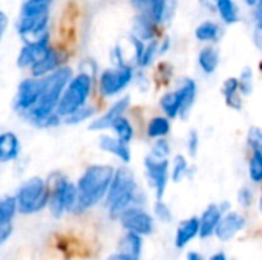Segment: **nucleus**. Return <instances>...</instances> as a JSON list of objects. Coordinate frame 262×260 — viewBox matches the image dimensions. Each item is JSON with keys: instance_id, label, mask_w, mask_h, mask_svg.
Wrapping results in <instances>:
<instances>
[{"instance_id": "1", "label": "nucleus", "mask_w": 262, "mask_h": 260, "mask_svg": "<svg viewBox=\"0 0 262 260\" xmlns=\"http://www.w3.org/2000/svg\"><path fill=\"white\" fill-rule=\"evenodd\" d=\"M115 175V169L104 164L89 166L77 181V193L78 202L75 213H83L91 210L103 199H106L109 187L112 184Z\"/></svg>"}, {"instance_id": "2", "label": "nucleus", "mask_w": 262, "mask_h": 260, "mask_svg": "<svg viewBox=\"0 0 262 260\" xmlns=\"http://www.w3.org/2000/svg\"><path fill=\"white\" fill-rule=\"evenodd\" d=\"M106 205L109 210V216L112 219H118L127 208L140 207L144 202L143 193L137 185L135 176L127 169L115 170L112 184L109 187L106 196Z\"/></svg>"}, {"instance_id": "3", "label": "nucleus", "mask_w": 262, "mask_h": 260, "mask_svg": "<svg viewBox=\"0 0 262 260\" xmlns=\"http://www.w3.org/2000/svg\"><path fill=\"white\" fill-rule=\"evenodd\" d=\"M46 182L51 192L49 204H48V210L51 216L60 219L64 216V213L75 211L78 202L77 185L60 173H52Z\"/></svg>"}, {"instance_id": "4", "label": "nucleus", "mask_w": 262, "mask_h": 260, "mask_svg": "<svg viewBox=\"0 0 262 260\" xmlns=\"http://www.w3.org/2000/svg\"><path fill=\"white\" fill-rule=\"evenodd\" d=\"M49 185L41 176H31L18 188L15 196L18 213L21 215H35L48 208L49 204Z\"/></svg>"}, {"instance_id": "5", "label": "nucleus", "mask_w": 262, "mask_h": 260, "mask_svg": "<svg viewBox=\"0 0 262 260\" xmlns=\"http://www.w3.org/2000/svg\"><path fill=\"white\" fill-rule=\"evenodd\" d=\"M92 86H94V77L91 74L81 70L77 75H74L60 98V103L57 106V113L61 118H66L71 113L77 112L78 109L88 106V100L92 93Z\"/></svg>"}, {"instance_id": "6", "label": "nucleus", "mask_w": 262, "mask_h": 260, "mask_svg": "<svg viewBox=\"0 0 262 260\" xmlns=\"http://www.w3.org/2000/svg\"><path fill=\"white\" fill-rule=\"evenodd\" d=\"M134 80V67L130 64L104 69L98 77V90L101 97L111 98L123 92Z\"/></svg>"}, {"instance_id": "7", "label": "nucleus", "mask_w": 262, "mask_h": 260, "mask_svg": "<svg viewBox=\"0 0 262 260\" xmlns=\"http://www.w3.org/2000/svg\"><path fill=\"white\" fill-rule=\"evenodd\" d=\"M41 89H43L41 78H34V77L23 78L17 86V93L12 103L14 110L20 116L29 113L38 104L41 97Z\"/></svg>"}, {"instance_id": "8", "label": "nucleus", "mask_w": 262, "mask_h": 260, "mask_svg": "<svg viewBox=\"0 0 262 260\" xmlns=\"http://www.w3.org/2000/svg\"><path fill=\"white\" fill-rule=\"evenodd\" d=\"M137 14L150 18L154 23H164L172 17L177 8L175 0H130Z\"/></svg>"}, {"instance_id": "9", "label": "nucleus", "mask_w": 262, "mask_h": 260, "mask_svg": "<svg viewBox=\"0 0 262 260\" xmlns=\"http://www.w3.org/2000/svg\"><path fill=\"white\" fill-rule=\"evenodd\" d=\"M118 219H120L121 227L127 233H134V234H138L143 238V236L152 234V231H154V219L141 207L127 208Z\"/></svg>"}, {"instance_id": "10", "label": "nucleus", "mask_w": 262, "mask_h": 260, "mask_svg": "<svg viewBox=\"0 0 262 260\" xmlns=\"http://www.w3.org/2000/svg\"><path fill=\"white\" fill-rule=\"evenodd\" d=\"M49 40H51L49 32H46L35 40L25 41V44L20 48L18 55H17V66L20 69H31V66L37 63L51 48Z\"/></svg>"}, {"instance_id": "11", "label": "nucleus", "mask_w": 262, "mask_h": 260, "mask_svg": "<svg viewBox=\"0 0 262 260\" xmlns=\"http://www.w3.org/2000/svg\"><path fill=\"white\" fill-rule=\"evenodd\" d=\"M146 175L150 185L155 190L157 201H163L166 187H167V176H169V161L167 159H155L147 156L144 159Z\"/></svg>"}, {"instance_id": "12", "label": "nucleus", "mask_w": 262, "mask_h": 260, "mask_svg": "<svg viewBox=\"0 0 262 260\" xmlns=\"http://www.w3.org/2000/svg\"><path fill=\"white\" fill-rule=\"evenodd\" d=\"M49 14L41 17H20L17 21V34L25 40L31 41L48 32Z\"/></svg>"}, {"instance_id": "13", "label": "nucleus", "mask_w": 262, "mask_h": 260, "mask_svg": "<svg viewBox=\"0 0 262 260\" xmlns=\"http://www.w3.org/2000/svg\"><path fill=\"white\" fill-rule=\"evenodd\" d=\"M129 104H130V97H123V98L117 100L101 116H98L97 120H94L89 124V130L100 132V130L111 129L118 118L124 116V112L127 110Z\"/></svg>"}, {"instance_id": "14", "label": "nucleus", "mask_w": 262, "mask_h": 260, "mask_svg": "<svg viewBox=\"0 0 262 260\" xmlns=\"http://www.w3.org/2000/svg\"><path fill=\"white\" fill-rule=\"evenodd\" d=\"M246 227V218L236 211H230L227 215L223 216V219L220 221L218 227H216V238L223 242H227L230 239H233L239 231H243Z\"/></svg>"}, {"instance_id": "15", "label": "nucleus", "mask_w": 262, "mask_h": 260, "mask_svg": "<svg viewBox=\"0 0 262 260\" xmlns=\"http://www.w3.org/2000/svg\"><path fill=\"white\" fill-rule=\"evenodd\" d=\"M61 67V57H60V52L55 49V48H49L46 51V54L31 66V77L34 78H45L48 77L49 74L55 72L57 69Z\"/></svg>"}, {"instance_id": "16", "label": "nucleus", "mask_w": 262, "mask_h": 260, "mask_svg": "<svg viewBox=\"0 0 262 260\" xmlns=\"http://www.w3.org/2000/svg\"><path fill=\"white\" fill-rule=\"evenodd\" d=\"M21 153V143L15 132L6 130L0 133V164L15 161Z\"/></svg>"}, {"instance_id": "17", "label": "nucleus", "mask_w": 262, "mask_h": 260, "mask_svg": "<svg viewBox=\"0 0 262 260\" xmlns=\"http://www.w3.org/2000/svg\"><path fill=\"white\" fill-rule=\"evenodd\" d=\"M223 208H224V205L212 204L204 210V213H203V216L200 219V238L201 239H207V238L215 234L216 227H218L220 221L224 216Z\"/></svg>"}, {"instance_id": "18", "label": "nucleus", "mask_w": 262, "mask_h": 260, "mask_svg": "<svg viewBox=\"0 0 262 260\" xmlns=\"http://www.w3.org/2000/svg\"><path fill=\"white\" fill-rule=\"evenodd\" d=\"M98 147L106 152V153H111L114 155L115 158H118L121 162L127 164L130 162V149H129V144L123 143L121 139H118L117 136H111V135H101L100 139H98Z\"/></svg>"}, {"instance_id": "19", "label": "nucleus", "mask_w": 262, "mask_h": 260, "mask_svg": "<svg viewBox=\"0 0 262 260\" xmlns=\"http://www.w3.org/2000/svg\"><path fill=\"white\" fill-rule=\"evenodd\" d=\"M143 253V238L134 233H127L118 242L117 254L124 260H140Z\"/></svg>"}, {"instance_id": "20", "label": "nucleus", "mask_w": 262, "mask_h": 260, "mask_svg": "<svg viewBox=\"0 0 262 260\" xmlns=\"http://www.w3.org/2000/svg\"><path fill=\"white\" fill-rule=\"evenodd\" d=\"M196 236H200V219L198 218H190L183 221L175 234V247L177 248H184L187 244H190Z\"/></svg>"}, {"instance_id": "21", "label": "nucleus", "mask_w": 262, "mask_h": 260, "mask_svg": "<svg viewBox=\"0 0 262 260\" xmlns=\"http://www.w3.org/2000/svg\"><path fill=\"white\" fill-rule=\"evenodd\" d=\"M157 23H154L150 18L137 14L132 23V35L140 38L141 41H152L155 40V32H157Z\"/></svg>"}, {"instance_id": "22", "label": "nucleus", "mask_w": 262, "mask_h": 260, "mask_svg": "<svg viewBox=\"0 0 262 260\" xmlns=\"http://www.w3.org/2000/svg\"><path fill=\"white\" fill-rule=\"evenodd\" d=\"M181 98H183V107H181V118H186L195 103L196 98V83L192 78H183L178 87Z\"/></svg>"}, {"instance_id": "23", "label": "nucleus", "mask_w": 262, "mask_h": 260, "mask_svg": "<svg viewBox=\"0 0 262 260\" xmlns=\"http://www.w3.org/2000/svg\"><path fill=\"white\" fill-rule=\"evenodd\" d=\"M160 106L166 113V118H177L181 115V107H183V98L180 90H172L167 92L161 97Z\"/></svg>"}, {"instance_id": "24", "label": "nucleus", "mask_w": 262, "mask_h": 260, "mask_svg": "<svg viewBox=\"0 0 262 260\" xmlns=\"http://www.w3.org/2000/svg\"><path fill=\"white\" fill-rule=\"evenodd\" d=\"M198 64L200 67L203 69L204 74H213L220 64V52L218 49L210 44V46H206L200 51L198 54Z\"/></svg>"}, {"instance_id": "25", "label": "nucleus", "mask_w": 262, "mask_h": 260, "mask_svg": "<svg viewBox=\"0 0 262 260\" xmlns=\"http://www.w3.org/2000/svg\"><path fill=\"white\" fill-rule=\"evenodd\" d=\"M221 35H223L221 26H220L216 21H212V20L203 21V23L198 25L196 29H195V37H196V40L204 41V43H215V41L220 40Z\"/></svg>"}, {"instance_id": "26", "label": "nucleus", "mask_w": 262, "mask_h": 260, "mask_svg": "<svg viewBox=\"0 0 262 260\" xmlns=\"http://www.w3.org/2000/svg\"><path fill=\"white\" fill-rule=\"evenodd\" d=\"M223 93L229 107L239 110L243 107V101L239 97V81L235 77H230L223 84Z\"/></svg>"}, {"instance_id": "27", "label": "nucleus", "mask_w": 262, "mask_h": 260, "mask_svg": "<svg viewBox=\"0 0 262 260\" xmlns=\"http://www.w3.org/2000/svg\"><path fill=\"white\" fill-rule=\"evenodd\" d=\"M18 213L15 196H2L0 198V227H11L15 215Z\"/></svg>"}, {"instance_id": "28", "label": "nucleus", "mask_w": 262, "mask_h": 260, "mask_svg": "<svg viewBox=\"0 0 262 260\" xmlns=\"http://www.w3.org/2000/svg\"><path fill=\"white\" fill-rule=\"evenodd\" d=\"M216 12L226 25H233L239 20V12L233 0H216Z\"/></svg>"}, {"instance_id": "29", "label": "nucleus", "mask_w": 262, "mask_h": 260, "mask_svg": "<svg viewBox=\"0 0 262 260\" xmlns=\"http://www.w3.org/2000/svg\"><path fill=\"white\" fill-rule=\"evenodd\" d=\"M170 132V121L166 116H155L147 124V136L150 139H160L164 138Z\"/></svg>"}, {"instance_id": "30", "label": "nucleus", "mask_w": 262, "mask_h": 260, "mask_svg": "<svg viewBox=\"0 0 262 260\" xmlns=\"http://www.w3.org/2000/svg\"><path fill=\"white\" fill-rule=\"evenodd\" d=\"M111 129L115 132L117 138H118V139H121V141H123V143H126V144H129V143L134 139L135 130H134V127H132L130 121H129L126 116L118 118V120L114 123V126H112Z\"/></svg>"}, {"instance_id": "31", "label": "nucleus", "mask_w": 262, "mask_h": 260, "mask_svg": "<svg viewBox=\"0 0 262 260\" xmlns=\"http://www.w3.org/2000/svg\"><path fill=\"white\" fill-rule=\"evenodd\" d=\"M49 14V5L35 2V0H25L20 8V17H41Z\"/></svg>"}, {"instance_id": "32", "label": "nucleus", "mask_w": 262, "mask_h": 260, "mask_svg": "<svg viewBox=\"0 0 262 260\" xmlns=\"http://www.w3.org/2000/svg\"><path fill=\"white\" fill-rule=\"evenodd\" d=\"M94 115H95V107H92V106H84V107L78 109L77 112L71 113L69 116L63 118V124H66V126H78V124H81V123L91 120Z\"/></svg>"}, {"instance_id": "33", "label": "nucleus", "mask_w": 262, "mask_h": 260, "mask_svg": "<svg viewBox=\"0 0 262 260\" xmlns=\"http://www.w3.org/2000/svg\"><path fill=\"white\" fill-rule=\"evenodd\" d=\"M189 162L186 161V158L183 155H178L173 159V167H172V181L173 182H180L184 176H189Z\"/></svg>"}, {"instance_id": "34", "label": "nucleus", "mask_w": 262, "mask_h": 260, "mask_svg": "<svg viewBox=\"0 0 262 260\" xmlns=\"http://www.w3.org/2000/svg\"><path fill=\"white\" fill-rule=\"evenodd\" d=\"M249 175L253 182H262V153L253 152L249 162Z\"/></svg>"}, {"instance_id": "35", "label": "nucleus", "mask_w": 262, "mask_h": 260, "mask_svg": "<svg viewBox=\"0 0 262 260\" xmlns=\"http://www.w3.org/2000/svg\"><path fill=\"white\" fill-rule=\"evenodd\" d=\"M158 54H160V44H158V41H157V40L149 41V43L144 46V52H143V57H141L138 66H140V67H147V66H150L152 61L155 60V57H157Z\"/></svg>"}, {"instance_id": "36", "label": "nucleus", "mask_w": 262, "mask_h": 260, "mask_svg": "<svg viewBox=\"0 0 262 260\" xmlns=\"http://www.w3.org/2000/svg\"><path fill=\"white\" fill-rule=\"evenodd\" d=\"M170 153V144L166 138H160V139H155L154 146H152V152H150V156L155 158V159H167Z\"/></svg>"}, {"instance_id": "37", "label": "nucleus", "mask_w": 262, "mask_h": 260, "mask_svg": "<svg viewBox=\"0 0 262 260\" xmlns=\"http://www.w3.org/2000/svg\"><path fill=\"white\" fill-rule=\"evenodd\" d=\"M238 81H239V92L243 95H250L253 90V72H252V69L244 67Z\"/></svg>"}, {"instance_id": "38", "label": "nucleus", "mask_w": 262, "mask_h": 260, "mask_svg": "<svg viewBox=\"0 0 262 260\" xmlns=\"http://www.w3.org/2000/svg\"><path fill=\"white\" fill-rule=\"evenodd\" d=\"M249 146L253 149V152L262 153V129L261 127H250L249 130Z\"/></svg>"}, {"instance_id": "39", "label": "nucleus", "mask_w": 262, "mask_h": 260, "mask_svg": "<svg viewBox=\"0 0 262 260\" xmlns=\"http://www.w3.org/2000/svg\"><path fill=\"white\" fill-rule=\"evenodd\" d=\"M154 211H155V216H157L161 222H164V224L172 222V211L169 210V207H167L163 201H157V202H155Z\"/></svg>"}, {"instance_id": "40", "label": "nucleus", "mask_w": 262, "mask_h": 260, "mask_svg": "<svg viewBox=\"0 0 262 260\" xmlns=\"http://www.w3.org/2000/svg\"><path fill=\"white\" fill-rule=\"evenodd\" d=\"M198 149H200V136H198V132L196 130H190L189 132V138H187V150H189V155L192 158L196 156Z\"/></svg>"}, {"instance_id": "41", "label": "nucleus", "mask_w": 262, "mask_h": 260, "mask_svg": "<svg viewBox=\"0 0 262 260\" xmlns=\"http://www.w3.org/2000/svg\"><path fill=\"white\" fill-rule=\"evenodd\" d=\"M238 202L243 205V207H250L252 202H253V193L250 188L247 187H243L239 192H238Z\"/></svg>"}, {"instance_id": "42", "label": "nucleus", "mask_w": 262, "mask_h": 260, "mask_svg": "<svg viewBox=\"0 0 262 260\" xmlns=\"http://www.w3.org/2000/svg\"><path fill=\"white\" fill-rule=\"evenodd\" d=\"M8 23H9L8 15L0 9V41H2V38H3V35H5V32H6Z\"/></svg>"}, {"instance_id": "43", "label": "nucleus", "mask_w": 262, "mask_h": 260, "mask_svg": "<svg viewBox=\"0 0 262 260\" xmlns=\"http://www.w3.org/2000/svg\"><path fill=\"white\" fill-rule=\"evenodd\" d=\"M12 234V227H0V245H3Z\"/></svg>"}, {"instance_id": "44", "label": "nucleus", "mask_w": 262, "mask_h": 260, "mask_svg": "<svg viewBox=\"0 0 262 260\" xmlns=\"http://www.w3.org/2000/svg\"><path fill=\"white\" fill-rule=\"evenodd\" d=\"M253 40H255V44L258 49L262 51V28H255V34H253Z\"/></svg>"}, {"instance_id": "45", "label": "nucleus", "mask_w": 262, "mask_h": 260, "mask_svg": "<svg viewBox=\"0 0 262 260\" xmlns=\"http://www.w3.org/2000/svg\"><path fill=\"white\" fill-rule=\"evenodd\" d=\"M200 3L209 11H216V0H200Z\"/></svg>"}, {"instance_id": "46", "label": "nucleus", "mask_w": 262, "mask_h": 260, "mask_svg": "<svg viewBox=\"0 0 262 260\" xmlns=\"http://www.w3.org/2000/svg\"><path fill=\"white\" fill-rule=\"evenodd\" d=\"M169 44H170V40L166 37V38L163 40V43L160 44V54H164V52H167V49H169Z\"/></svg>"}, {"instance_id": "47", "label": "nucleus", "mask_w": 262, "mask_h": 260, "mask_svg": "<svg viewBox=\"0 0 262 260\" xmlns=\"http://www.w3.org/2000/svg\"><path fill=\"white\" fill-rule=\"evenodd\" d=\"M187 260H204V257L200 253H196V251H190L187 254Z\"/></svg>"}, {"instance_id": "48", "label": "nucleus", "mask_w": 262, "mask_h": 260, "mask_svg": "<svg viewBox=\"0 0 262 260\" xmlns=\"http://www.w3.org/2000/svg\"><path fill=\"white\" fill-rule=\"evenodd\" d=\"M210 260H229L227 259V256L224 254V253H216V254H213Z\"/></svg>"}, {"instance_id": "49", "label": "nucleus", "mask_w": 262, "mask_h": 260, "mask_svg": "<svg viewBox=\"0 0 262 260\" xmlns=\"http://www.w3.org/2000/svg\"><path fill=\"white\" fill-rule=\"evenodd\" d=\"M244 2H246V3H247L249 6H256L259 0H244Z\"/></svg>"}, {"instance_id": "50", "label": "nucleus", "mask_w": 262, "mask_h": 260, "mask_svg": "<svg viewBox=\"0 0 262 260\" xmlns=\"http://www.w3.org/2000/svg\"><path fill=\"white\" fill-rule=\"evenodd\" d=\"M106 260H124L121 256H118V254H112V256H109Z\"/></svg>"}, {"instance_id": "51", "label": "nucleus", "mask_w": 262, "mask_h": 260, "mask_svg": "<svg viewBox=\"0 0 262 260\" xmlns=\"http://www.w3.org/2000/svg\"><path fill=\"white\" fill-rule=\"evenodd\" d=\"M259 208H261V213H262V198H261V201H259Z\"/></svg>"}]
</instances>
